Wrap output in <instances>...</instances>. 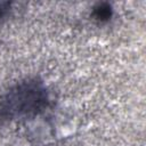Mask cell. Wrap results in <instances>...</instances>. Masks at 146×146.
<instances>
[{
  "mask_svg": "<svg viewBox=\"0 0 146 146\" xmlns=\"http://www.w3.org/2000/svg\"><path fill=\"white\" fill-rule=\"evenodd\" d=\"M112 7L106 2L97 3L92 9V17L98 22H107L112 17Z\"/></svg>",
  "mask_w": 146,
  "mask_h": 146,
  "instance_id": "obj_2",
  "label": "cell"
},
{
  "mask_svg": "<svg viewBox=\"0 0 146 146\" xmlns=\"http://www.w3.org/2000/svg\"><path fill=\"white\" fill-rule=\"evenodd\" d=\"M8 7H9V2H0V17H2L6 14Z\"/></svg>",
  "mask_w": 146,
  "mask_h": 146,
  "instance_id": "obj_3",
  "label": "cell"
},
{
  "mask_svg": "<svg viewBox=\"0 0 146 146\" xmlns=\"http://www.w3.org/2000/svg\"><path fill=\"white\" fill-rule=\"evenodd\" d=\"M48 102L44 84L36 79H27L15 84L5 95L1 112L10 119L33 117L44 111Z\"/></svg>",
  "mask_w": 146,
  "mask_h": 146,
  "instance_id": "obj_1",
  "label": "cell"
}]
</instances>
